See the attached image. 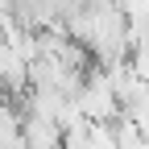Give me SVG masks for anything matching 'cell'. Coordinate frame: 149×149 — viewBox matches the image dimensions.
Here are the masks:
<instances>
[]
</instances>
